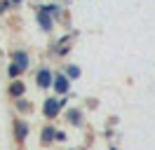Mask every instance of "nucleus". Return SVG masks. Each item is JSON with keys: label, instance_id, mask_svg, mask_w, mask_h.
I'll return each mask as SVG.
<instances>
[{"label": "nucleus", "instance_id": "2", "mask_svg": "<svg viewBox=\"0 0 155 150\" xmlns=\"http://www.w3.org/2000/svg\"><path fill=\"white\" fill-rule=\"evenodd\" d=\"M57 110H59V101L52 99V101L45 103V112H47V115H57Z\"/></svg>", "mask_w": 155, "mask_h": 150}, {"label": "nucleus", "instance_id": "4", "mask_svg": "<svg viewBox=\"0 0 155 150\" xmlns=\"http://www.w3.org/2000/svg\"><path fill=\"white\" fill-rule=\"evenodd\" d=\"M57 89L59 92H66V77H57Z\"/></svg>", "mask_w": 155, "mask_h": 150}, {"label": "nucleus", "instance_id": "9", "mask_svg": "<svg viewBox=\"0 0 155 150\" xmlns=\"http://www.w3.org/2000/svg\"><path fill=\"white\" fill-rule=\"evenodd\" d=\"M12 2H21V0H12Z\"/></svg>", "mask_w": 155, "mask_h": 150}, {"label": "nucleus", "instance_id": "6", "mask_svg": "<svg viewBox=\"0 0 155 150\" xmlns=\"http://www.w3.org/2000/svg\"><path fill=\"white\" fill-rule=\"evenodd\" d=\"M68 73H71V77H78V73H80V70H78L75 66H71V68H68Z\"/></svg>", "mask_w": 155, "mask_h": 150}, {"label": "nucleus", "instance_id": "7", "mask_svg": "<svg viewBox=\"0 0 155 150\" xmlns=\"http://www.w3.org/2000/svg\"><path fill=\"white\" fill-rule=\"evenodd\" d=\"M17 73H19V68H17V66H10V75L12 77H17Z\"/></svg>", "mask_w": 155, "mask_h": 150}, {"label": "nucleus", "instance_id": "3", "mask_svg": "<svg viewBox=\"0 0 155 150\" xmlns=\"http://www.w3.org/2000/svg\"><path fill=\"white\" fill-rule=\"evenodd\" d=\"M14 61H17V68H26V64H28V59H26L24 52H17V54H14Z\"/></svg>", "mask_w": 155, "mask_h": 150}, {"label": "nucleus", "instance_id": "8", "mask_svg": "<svg viewBox=\"0 0 155 150\" xmlns=\"http://www.w3.org/2000/svg\"><path fill=\"white\" fill-rule=\"evenodd\" d=\"M17 129H19V136H24V134H26V127H24V124H17Z\"/></svg>", "mask_w": 155, "mask_h": 150}, {"label": "nucleus", "instance_id": "1", "mask_svg": "<svg viewBox=\"0 0 155 150\" xmlns=\"http://www.w3.org/2000/svg\"><path fill=\"white\" fill-rule=\"evenodd\" d=\"M38 84L40 87H49V84H52V73H49V70H42V73L38 75Z\"/></svg>", "mask_w": 155, "mask_h": 150}, {"label": "nucleus", "instance_id": "5", "mask_svg": "<svg viewBox=\"0 0 155 150\" xmlns=\"http://www.w3.org/2000/svg\"><path fill=\"white\" fill-rule=\"evenodd\" d=\"M12 92H14V96H21V92H24V84L14 82V84H12Z\"/></svg>", "mask_w": 155, "mask_h": 150}]
</instances>
